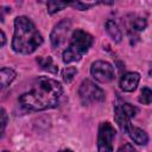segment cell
<instances>
[{
	"label": "cell",
	"instance_id": "6da1fadb",
	"mask_svg": "<svg viewBox=\"0 0 152 152\" xmlns=\"http://www.w3.org/2000/svg\"><path fill=\"white\" fill-rule=\"evenodd\" d=\"M62 94L63 88L58 81L40 76L33 81L28 91L19 96L18 101L26 110H45L57 107Z\"/></svg>",
	"mask_w": 152,
	"mask_h": 152
},
{
	"label": "cell",
	"instance_id": "7a4b0ae2",
	"mask_svg": "<svg viewBox=\"0 0 152 152\" xmlns=\"http://www.w3.org/2000/svg\"><path fill=\"white\" fill-rule=\"evenodd\" d=\"M43 44V37L36 25L25 15L14 19V33L12 39L13 51L23 55L34 52Z\"/></svg>",
	"mask_w": 152,
	"mask_h": 152
},
{
	"label": "cell",
	"instance_id": "3957f363",
	"mask_svg": "<svg viewBox=\"0 0 152 152\" xmlns=\"http://www.w3.org/2000/svg\"><path fill=\"white\" fill-rule=\"evenodd\" d=\"M93 43H94V38L90 33L80 28L75 30L71 34L68 48L63 51V55H62L63 62L65 64L78 62L83 57V55L88 52Z\"/></svg>",
	"mask_w": 152,
	"mask_h": 152
},
{
	"label": "cell",
	"instance_id": "277c9868",
	"mask_svg": "<svg viewBox=\"0 0 152 152\" xmlns=\"http://www.w3.org/2000/svg\"><path fill=\"white\" fill-rule=\"evenodd\" d=\"M137 112L138 109L133 104L118 97L116 102L114 103V120L121 131L126 132L127 127L131 125V119L135 116Z\"/></svg>",
	"mask_w": 152,
	"mask_h": 152
},
{
	"label": "cell",
	"instance_id": "5b68a950",
	"mask_svg": "<svg viewBox=\"0 0 152 152\" xmlns=\"http://www.w3.org/2000/svg\"><path fill=\"white\" fill-rule=\"evenodd\" d=\"M78 96L84 106L93 104L104 100V91L90 80H84L78 88Z\"/></svg>",
	"mask_w": 152,
	"mask_h": 152
},
{
	"label": "cell",
	"instance_id": "8992f818",
	"mask_svg": "<svg viewBox=\"0 0 152 152\" xmlns=\"http://www.w3.org/2000/svg\"><path fill=\"white\" fill-rule=\"evenodd\" d=\"M116 131L110 122H101L97 132V152H113V140Z\"/></svg>",
	"mask_w": 152,
	"mask_h": 152
},
{
	"label": "cell",
	"instance_id": "52a82bcc",
	"mask_svg": "<svg viewBox=\"0 0 152 152\" xmlns=\"http://www.w3.org/2000/svg\"><path fill=\"white\" fill-rule=\"evenodd\" d=\"M90 75L101 83H108L114 80V66L106 61H95L90 66Z\"/></svg>",
	"mask_w": 152,
	"mask_h": 152
},
{
	"label": "cell",
	"instance_id": "ba28073f",
	"mask_svg": "<svg viewBox=\"0 0 152 152\" xmlns=\"http://www.w3.org/2000/svg\"><path fill=\"white\" fill-rule=\"evenodd\" d=\"M70 31H71V20L70 19H63L58 24H56L50 34L51 46L53 49H58L62 44H64Z\"/></svg>",
	"mask_w": 152,
	"mask_h": 152
},
{
	"label": "cell",
	"instance_id": "9c48e42d",
	"mask_svg": "<svg viewBox=\"0 0 152 152\" xmlns=\"http://www.w3.org/2000/svg\"><path fill=\"white\" fill-rule=\"evenodd\" d=\"M147 26V21L145 18L139 17V15H134L131 14L127 17L126 20V27H127V33L131 38V40L134 39H139V32L144 31Z\"/></svg>",
	"mask_w": 152,
	"mask_h": 152
},
{
	"label": "cell",
	"instance_id": "30bf717a",
	"mask_svg": "<svg viewBox=\"0 0 152 152\" xmlns=\"http://www.w3.org/2000/svg\"><path fill=\"white\" fill-rule=\"evenodd\" d=\"M139 81H140V75L135 71H131V72H126L121 76L119 86H120L121 90H124L126 93H131L137 89Z\"/></svg>",
	"mask_w": 152,
	"mask_h": 152
},
{
	"label": "cell",
	"instance_id": "8fae6325",
	"mask_svg": "<svg viewBox=\"0 0 152 152\" xmlns=\"http://www.w3.org/2000/svg\"><path fill=\"white\" fill-rule=\"evenodd\" d=\"M126 133H127V134L129 135V138H131L135 144H138V145H146V144L148 142V135H147V133H146L144 129L133 126L132 124L127 127Z\"/></svg>",
	"mask_w": 152,
	"mask_h": 152
},
{
	"label": "cell",
	"instance_id": "7c38bea8",
	"mask_svg": "<svg viewBox=\"0 0 152 152\" xmlns=\"http://www.w3.org/2000/svg\"><path fill=\"white\" fill-rule=\"evenodd\" d=\"M104 26H106V31H107V33L110 36V38H112L115 43H120L121 39H122V32H121V30L119 28L118 24H116L114 20L108 19V20L106 21Z\"/></svg>",
	"mask_w": 152,
	"mask_h": 152
},
{
	"label": "cell",
	"instance_id": "4fadbf2b",
	"mask_svg": "<svg viewBox=\"0 0 152 152\" xmlns=\"http://www.w3.org/2000/svg\"><path fill=\"white\" fill-rule=\"evenodd\" d=\"M37 63L40 65L42 69L49 71V72H52V74H57L58 71V68L57 65L55 64L52 57L48 56V57H38L37 58Z\"/></svg>",
	"mask_w": 152,
	"mask_h": 152
},
{
	"label": "cell",
	"instance_id": "5bb4252c",
	"mask_svg": "<svg viewBox=\"0 0 152 152\" xmlns=\"http://www.w3.org/2000/svg\"><path fill=\"white\" fill-rule=\"evenodd\" d=\"M0 76H1V88H6L7 86H10L13 80L15 78L17 74L13 69L11 68H2L0 71Z\"/></svg>",
	"mask_w": 152,
	"mask_h": 152
},
{
	"label": "cell",
	"instance_id": "9a60e30c",
	"mask_svg": "<svg viewBox=\"0 0 152 152\" xmlns=\"http://www.w3.org/2000/svg\"><path fill=\"white\" fill-rule=\"evenodd\" d=\"M46 6H48V12L50 14H55L58 11L69 6V2H65V1H48Z\"/></svg>",
	"mask_w": 152,
	"mask_h": 152
},
{
	"label": "cell",
	"instance_id": "2e32d148",
	"mask_svg": "<svg viewBox=\"0 0 152 152\" xmlns=\"http://www.w3.org/2000/svg\"><path fill=\"white\" fill-rule=\"evenodd\" d=\"M139 102L142 103V104H150L152 103V89L147 88V87H144L140 91V95H139Z\"/></svg>",
	"mask_w": 152,
	"mask_h": 152
},
{
	"label": "cell",
	"instance_id": "e0dca14e",
	"mask_svg": "<svg viewBox=\"0 0 152 152\" xmlns=\"http://www.w3.org/2000/svg\"><path fill=\"white\" fill-rule=\"evenodd\" d=\"M76 74H77V69L75 66H66L62 71V78L65 83H70L76 76Z\"/></svg>",
	"mask_w": 152,
	"mask_h": 152
},
{
	"label": "cell",
	"instance_id": "ac0fdd59",
	"mask_svg": "<svg viewBox=\"0 0 152 152\" xmlns=\"http://www.w3.org/2000/svg\"><path fill=\"white\" fill-rule=\"evenodd\" d=\"M97 2H82V1H76V2H69V6H72L76 10H80V11H84V10H88L93 6H95Z\"/></svg>",
	"mask_w": 152,
	"mask_h": 152
},
{
	"label": "cell",
	"instance_id": "d6986e66",
	"mask_svg": "<svg viewBox=\"0 0 152 152\" xmlns=\"http://www.w3.org/2000/svg\"><path fill=\"white\" fill-rule=\"evenodd\" d=\"M0 119H1V135H4L5 128H6V124H7V114H6V110L4 108H1Z\"/></svg>",
	"mask_w": 152,
	"mask_h": 152
},
{
	"label": "cell",
	"instance_id": "ffe728a7",
	"mask_svg": "<svg viewBox=\"0 0 152 152\" xmlns=\"http://www.w3.org/2000/svg\"><path fill=\"white\" fill-rule=\"evenodd\" d=\"M118 152H137V151L131 144H125L118 150Z\"/></svg>",
	"mask_w": 152,
	"mask_h": 152
},
{
	"label": "cell",
	"instance_id": "44dd1931",
	"mask_svg": "<svg viewBox=\"0 0 152 152\" xmlns=\"http://www.w3.org/2000/svg\"><path fill=\"white\" fill-rule=\"evenodd\" d=\"M6 43V36H5V32L1 30V46H4Z\"/></svg>",
	"mask_w": 152,
	"mask_h": 152
},
{
	"label": "cell",
	"instance_id": "7402d4cb",
	"mask_svg": "<svg viewBox=\"0 0 152 152\" xmlns=\"http://www.w3.org/2000/svg\"><path fill=\"white\" fill-rule=\"evenodd\" d=\"M59 152H74V151H71V150H69V148H64V150H61Z\"/></svg>",
	"mask_w": 152,
	"mask_h": 152
},
{
	"label": "cell",
	"instance_id": "603a6c76",
	"mask_svg": "<svg viewBox=\"0 0 152 152\" xmlns=\"http://www.w3.org/2000/svg\"><path fill=\"white\" fill-rule=\"evenodd\" d=\"M150 76H152V69L150 70Z\"/></svg>",
	"mask_w": 152,
	"mask_h": 152
},
{
	"label": "cell",
	"instance_id": "cb8c5ba5",
	"mask_svg": "<svg viewBox=\"0 0 152 152\" xmlns=\"http://www.w3.org/2000/svg\"><path fill=\"white\" fill-rule=\"evenodd\" d=\"M2 152H8V151H2Z\"/></svg>",
	"mask_w": 152,
	"mask_h": 152
}]
</instances>
